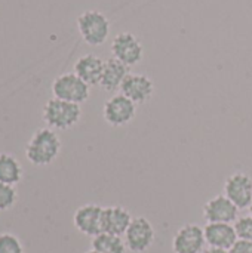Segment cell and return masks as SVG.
Listing matches in <instances>:
<instances>
[{
  "label": "cell",
  "mask_w": 252,
  "mask_h": 253,
  "mask_svg": "<svg viewBox=\"0 0 252 253\" xmlns=\"http://www.w3.org/2000/svg\"><path fill=\"white\" fill-rule=\"evenodd\" d=\"M61 151V139L53 129L43 127L33 133L27 147L25 157L34 166H49Z\"/></svg>",
  "instance_id": "6da1fadb"
},
{
  "label": "cell",
  "mask_w": 252,
  "mask_h": 253,
  "mask_svg": "<svg viewBox=\"0 0 252 253\" xmlns=\"http://www.w3.org/2000/svg\"><path fill=\"white\" fill-rule=\"evenodd\" d=\"M80 117L82 108L79 104L67 102L58 98L49 99L43 107V122L53 130H67L76 126Z\"/></svg>",
  "instance_id": "7a4b0ae2"
},
{
  "label": "cell",
  "mask_w": 252,
  "mask_h": 253,
  "mask_svg": "<svg viewBox=\"0 0 252 253\" xmlns=\"http://www.w3.org/2000/svg\"><path fill=\"white\" fill-rule=\"evenodd\" d=\"M77 30L91 46H101L107 42L110 34V21L100 10H85L77 18Z\"/></svg>",
  "instance_id": "3957f363"
},
{
  "label": "cell",
  "mask_w": 252,
  "mask_h": 253,
  "mask_svg": "<svg viewBox=\"0 0 252 253\" xmlns=\"http://www.w3.org/2000/svg\"><path fill=\"white\" fill-rule=\"evenodd\" d=\"M52 95H53V98L80 105L89 99L91 86L86 84L77 74L65 73V74L58 76L53 80Z\"/></svg>",
  "instance_id": "277c9868"
},
{
  "label": "cell",
  "mask_w": 252,
  "mask_h": 253,
  "mask_svg": "<svg viewBox=\"0 0 252 253\" xmlns=\"http://www.w3.org/2000/svg\"><path fill=\"white\" fill-rule=\"evenodd\" d=\"M135 114H137V104L122 93L113 95L110 99H107L102 108L104 120L114 127L131 123L135 119Z\"/></svg>",
  "instance_id": "5b68a950"
},
{
  "label": "cell",
  "mask_w": 252,
  "mask_h": 253,
  "mask_svg": "<svg viewBox=\"0 0 252 253\" xmlns=\"http://www.w3.org/2000/svg\"><path fill=\"white\" fill-rule=\"evenodd\" d=\"M156 231L147 218H134L128 231L125 233V245L134 253H143L149 251L154 243Z\"/></svg>",
  "instance_id": "8992f818"
},
{
  "label": "cell",
  "mask_w": 252,
  "mask_h": 253,
  "mask_svg": "<svg viewBox=\"0 0 252 253\" xmlns=\"http://www.w3.org/2000/svg\"><path fill=\"white\" fill-rule=\"evenodd\" d=\"M113 58L119 59L128 67L137 65L144 55V47L141 42L132 33H119L111 42Z\"/></svg>",
  "instance_id": "52a82bcc"
},
{
  "label": "cell",
  "mask_w": 252,
  "mask_h": 253,
  "mask_svg": "<svg viewBox=\"0 0 252 253\" xmlns=\"http://www.w3.org/2000/svg\"><path fill=\"white\" fill-rule=\"evenodd\" d=\"M206 240L203 228L198 224L183 225L172 239L174 253H202L205 249Z\"/></svg>",
  "instance_id": "ba28073f"
},
{
  "label": "cell",
  "mask_w": 252,
  "mask_h": 253,
  "mask_svg": "<svg viewBox=\"0 0 252 253\" xmlns=\"http://www.w3.org/2000/svg\"><path fill=\"white\" fill-rule=\"evenodd\" d=\"M224 196L239 211L248 209L252 202V179L244 172H235L224 184Z\"/></svg>",
  "instance_id": "9c48e42d"
},
{
  "label": "cell",
  "mask_w": 252,
  "mask_h": 253,
  "mask_svg": "<svg viewBox=\"0 0 252 253\" xmlns=\"http://www.w3.org/2000/svg\"><path fill=\"white\" fill-rule=\"evenodd\" d=\"M102 211L98 205H83L73 215L76 230L88 237H97L102 233Z\"/></svg>",
  "instance_id": "30bf717a"
},
{
  "label": "cell",
  "mask_w": 252,
  "mask_h": 253,
  "mask_svg": "<svg viewBox=\"0 0 252 253\" xmlns=\"http://www.w3.org/2000/svg\"><path fill=\"white\" fill-rule=\"evenodd\" d=\"M238 215L239 209L224 194L212 197L203 206V218L211 224H233Z\"/></svg>",
  "instance_id": "8fae6325"
},
{
  "label": "cell",
  "mask_w": 252,
  "mask_h": 253,
  "mask_svg": "<svg viewBox=\"0 0 252 253\" xmlns=\"http://www.w3.org/2000/svg\"><path fill=\"white\" fill-rule=\"evenodd\" d=\"M120 93L135 104H146L154 93V83L149 76L129 73L120 86Z\"/></svg>",
  "instance_id": "7c38bea8"
},
{
  "label": "cell",
  "mask_w": 252,
  "mask_h": 253,
  "mask_svg": "<svg viewBox=\"0 0 252 253\" xmlns=\"http://www.w3.org/2000/svg\"><path fill=\"white\" fill-rule=\"evenodd\" d=\"M205 240L209 248L230 251L239 240L235 225L232 224H211L208 222L203 228Z\"/></svg>",
  "instance_id": "4fadbf2b"
},
{
  "label": "cell",
  "mask_w": 252,
  "mask_h": 253,
  "mask_svg": "<svg viewBox=\"0 0 252 253\" xmlns=\"http://www.w3.org/2000/svg\"><path fill=\"white\" fill-rule=\"evenodd\" d=\"M132 219L134 218L129 213V211L122 206L104 208V211H102V233H108V234L122 237L128 231Z\"/></svg>",
  "instance_id": "5bb4252c"
},
{
  "label": "cell",
  "mask_w": 252,
  "mask_h": 253,
  "mask_svg": "<svg viewBox=\"0 0 252 253\" xmlns=\"http://www.w3.org/2000/svg\"><path fill=\"white\" fill-rule=\"evenodd\" d=\"M104 62L100 56L94 53H86L80 56L74 64V74H77L86 84L97 86L101 82Z\"/></svg>",
  "instance_id": "9a60e30c"
},
{
  "label": "cell",
  "mask_w": 252,
  "mask_h": 253,
  "mask_svg": "<svg viewBox=\"0 0 252 253\" xmlns=\"http://www.w3.org/2000/svg\"><path fill=\"white\" fill-rule=\"evenodd\" d=\"M129 74V67L116 58H110L104 62V71L100 86L107 92H114L120 89L123 80Z\"/></svg>",
  "instance_id": "2e32d148"
},
{
  "label": "cell",
  "mask_w": 252,
  "mask_h": 253,
  "mask_svg": "<svg viewBox=\"0 0 252 253\" xmlns=\"http://www.w3.org/2000/svg\"><path fill=\"white\" fill-rule=\"evenodd\" d=\"M22 173L21 163L12 154L0 153V182L15 187L21 182Z\"/></svg>",
  "instance_id": "e0dca14e"
},
{
  "label": "cell",
  "mask_w": 252,
  "mask_h": 253,
  "mask_svg": "<svg viewBox=\"0 0 252 253\" xmlns=\"http://www.w3.org/2000/svg\"><path fill=\"white\" fill-rule=\"evenodd\" d=\"M92 249L100 253H126L128 248L120 236L101 233L92 239Z\"/></svg>",
  "instance_id": "ac0fdd59"
},
{
  "label": "cell",
  "mask_w": 252,
  "mask_h": 253,
  "mask_svg": "<svg viewBox=\"0 0 252 253\" xmlns=\"http://www.w3.org/2000/svg\"><path fill=\"white\" fill-rule=\"evenodd\" d=\"M0 253H24V246L16 236L10 233H1L0 234Z\"/></svg>",
  "instance_id": "d6986e66"
},
{
  "label": "cell",
  "mask_w": 252,
  "mask_h": 253,
  "mask_svg": "<svg viewBox=\"0 0 252 253\" xmlns=\"http://www.w3.org/2000/svg\"><path fill=\"white\" fill-rule=\"evenodd\" d=\"M16 202V190L13 185L0 182V212L9 211Z\"/></svg>",
  "instance_id": "ffe728a7"
},
{
  "label": "cell",
  "mask_w": 252,
  "mask_h": 253,
  "mask_svg": "<svg viewBox=\"0 0 252 253\" xmlns=\"http://www.w3.org/2000/svg\"><path fill=\"white\" fill-rule=\"evenodd\" d=\"M235 230L238 234L239 240H248L252 242V216H242L238 218V221L235 222Z\"/></svg>",
  "instance_id": "44dd1931"
},
{
  "label": "cell",
  "mask_w": 252,
  "mask_h": 253,
  "mask_svg": "<svg viewBox=\"0 0 252 253\" xmlns=\"http://www.w3.org/2000/svg\"><path fill=\"white\" fill-rule=\"evenodd\" d=\"M230 253H252V242L238 240L235 246L230 249Z\"/></svg>",
  "instance_id": "7402d4cb"
},
{
  "label": "cell",
  "mask_w": 252,
  "mask_h": 253,
  "mask_svg": "<svg viewBox=\"0 0 252 253\" xmlns=\"http://www.w3.org/2000/svg\"><path fill=\"white\" fill-rule=\"evenodd\" d=\"M202 253H230V251H226V249H215V248H208V249H205Z\"/></svg>",
  "instance_id": "603a6c76"
},
{
  "label": "cell",
  "mask_w": 252,
  "mask_h": 253,
  "mask_svg": "<svg viewBox=\"0 0 252 253\" xmlns=\"http://www.w3.org/2000/svg\"><path fill=\"white\" fill-rule=\"evenodd\" d=\"M248 211H250V215L252 216V202H251V205H250V208H248Z\"/></svg>",
  "instance_id": "cb8c5ba5"
},
{
  "label": "cell",
  "mask_w": 252,
  "mask_h": 253,
  "mask_svg": "<svg viewBox=\"0 0 252 253\" xmlns=\"http://www.w3.org/2000/svg\"><path fill=\"white\" fill-rule=\"evenodd\" d=\"M86 253H100V252H97V251H94V249H91L89 252H86Z\"/></svg>",
  "instance_id": "d4e9b609"
}]
</instances>
